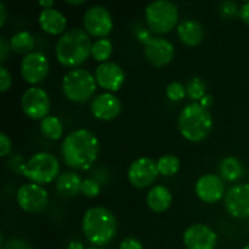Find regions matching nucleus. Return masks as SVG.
Returning <instances> with one entry per match:
<instances>
[{
	"mask_svg": "<svg viewBox=\"0 0 249 249\" xmlns=\"http://www.w3.org/2000/svg\"><path fill=\"white\" fill-rule=\"evenodd\" d=\"M62 157L66 164L73 169L87 170L97 160L100 143L97 136L88 129H78L65 138Z\"/></svg>",
	"mask_w": 249,
	"mask_h": 249,
	"instance_id": "nucleus-1",
	"label": "nucleus"
},
{
	"mask_svg": "<svg viewBox=\"0 0 249 249\" xmlns=\"http://www.w3.org/2000/svg\"><path fill=\"white\" fill-rule=\"evenodd\" d=\"M92 43L85 29H68L58 38L55 46L57 61L65 67H78L91 55Z\"/></svg>",
	"mask_w": 249,
	"mask_h": 249,
	"instance_id": "nucleus-2",
	"label": "nucleus"
},
{
	"mask_svg": "<svg viewBox=\"0 0 249 249\" xmlns=\"http://www.w3.org/2000/svg\"><path fill=\"white\" fill-rule=\"evenodd\" d=\"M83 232L90 243L102 247L111 242L117 233V219L105 207H92L83 216Z\"/></svg>",
	"mask_w": 249,
	"mask_h": 249,
	"instance_id": "nucleus-3",
	"label": "nucleus"
},
{
	"mask_svg": "<svg viewBox=\"0 0 249 249\" xmlns=\"http://www.w3.org/2000/svg\"><path fill=\"white\" fill-rule=\"evenodd\" d=\"M179 130L186 140L199 142L204 140L213 128V118L211 112L198 102L187 105L180 112L178 121Z\"/></svg>",
	"mask_w": 249,
	"mask_h": 249,
	"instance_id": "nucleus-4",
	"label": "nucleus"
},
{
	"mask_svg": "<svg viewBox=\"0 0 249 249\" xmlns=\"http://www.w3.org/2000/svg\"><path fill=\"white\" fill-rule=\"evenodd\" d=\"M96 79L89 71L83 68H73L62 80V90L65 96L73 102L88 101L96 91Z\"/></svg>",
	"mask_w": 249,
	"mask_h": 249,
	"instance_id": "nucleus-5",
	"label": "nucleus"
},
{
	"mask_svg": "<svg viewBox=\"0 0 249 249\" xmlns=\"http://www.w3.org/2000/svg\"><path fill=\"white\" fill-rule=\"evenodd\" d=\"M21 170L34 184H48L60 175V163L51 153L39 152L32 156L26 164L22 165Z\"/></svg>",
	"mask_w": 249,
	"mask_h": 249,
	"instance_id": "nucleus-6",
	"label": "nucleus"
},
{
	"mask_svg": "<svg viewBox=\"0 0 249 249\" xmlns=\"http://www.w3.org/2000/svg\"><path fill=\"white\" fill-rule=\"evenodd\" d=\"M147 26L155 33L163 34L172 31L179 18L177 5L168 0H156L145 9Z\"/></svg>",
	"mask_w": 249,
	"mask_h": 249,
	"instance_id": "nucleus-7",
	"label": "nucleus"
},
{
	"mask_svg": "<svg viewBox=\"0 0 249 249\" xmlns=\"http://www.w3.org/2000/svg\"><path fill=\"white\" fill-rule=\"evenodd\" d=\"M17 202L27 213L36 214L43 212L49 203V194L38 184H24L17 191Z\"/></svg>",
	"mask_w": 249,
	"mask_h": 249,
	"instance_id": "nucleus-8",
	"label": "nucleus"
},
{
	"mask_svg": "<svg viewBox=\"0 0 249 249\" xmlns=\"http://www.w3.org/2000/svg\"><path fill=\"white\" fill-rule=\"evenodd\" d=\"M24 114L32 119H44L50 111V99L48 92L38 87L27 89L21 99Z\"/></svg>",
	"mask_w": 249,
	"mask_h": 249,
	"instance_id": "nucleus-9",
	"label": "nucleus"
},
{
	"mask_svg": "<svg viewBox=\"0 0 249 249\" xmlns=\"http://www.w3.org/2000/svg\"><path fill=\"white\" fill-rule=\"evenodd\" d=\"M84 29L88 34L94 36L105 38L108 36L109 32L113 28V21L108 10L101 5H95L89 7L85 11L84 18Z\"/></svg>",
	"mask_w": 249,
	"mask_h": 249,
	"instance_id": "nucleus-10",
	"label": "nucleus"
},
{
	"mask_svg": "<svg viewBox=\"0 0 249 249\" xmlns=\"http://www.w3.org/2000/svg\"><path fill=\"white\" fill-rule=\"evenodd\" d=\"M160 174L157 163L148 157H140L134 160L128 169V179L133 186L138 189H145L155 182Z\"/></svg>",
	"mask_w": 249,
	"mask_h": 249,
	"instance_id": "nucleus-11",
	"label": "nucleus"
},
{
	"mask_svg": "<svg viewBox=\"0 0 249 249\" xmlns=\"http://www.w3.org/2000/svg\"><path fill=\"white\" fill-rule=\"evenodd\" d=\"M49 73V61L44 53L33 51L21 61V74L31 84L43 82Z\"/></svg>",
	"mask_w": 249,
	"mask_h": 249,
	"instance_id": "nucleus-12",
	"label": "nucleus"
},
{
	"mask_svg": "<svg viewBox=\"0 0 249 249\" xmlns=\"http://www.w3.org/2000/svg\"><path fill=\"white\" fill-rule=\"evenodd\" d=\"M225 208L237 219L249 218V184H238L225 194Z\"/></svg>",
	"mask_w": 249,
	"mask_h": 249,
	"instance_id": "nucleus-13",
	"label": "nucleus"
},
{
	"mask_svg": "<svg viewBox=\"0 0 249 249\" xmlns=\"http://www.w3.org/2000/svg\"><path fill=\"white\" fill-rule=\"evenodd\" d=\"M182 241L187 249H214L218 236L209 226L195 224L185 230Z\"/></svg>",
	"mask_w": 249,
	"mask_h": 249,
	"instance_id": "nucleus-14",
	"label": "nucleus"
},
{
	"mask_svg": "<svg viewBox=\"0 0 249 249\" xmlns=\"http://www.w3.org/2000/svg\"><path fill=\"white\" fill-rule=\"evenodd\" d=\"M175 48L168 39L152 36L145 44V56L153 66L163 67L174 58Z\"/></svg>",
	"mask_w": 249,
	"mask_h": 249,
	"instance_id": "nucleus-15",
	"label": "nucleus"
},
{
	"mask_svg": "<svg viewBox=\"0 0 249 249\" xmlns=\"http://www.w3.org/2000/svg\"><path fill=\"white\" fill-rule=\"evenodd\" d=\"M95 79H96L97 85H100L102 89H106L108 91H117L124 84L125 73L123 68L116 62L107 61L97 66L95 71Z\"/></svg>",
	"mask_w": 249,
	"mask_h": 249,
	"instance_id": "nucleus-16",
	"label": "nucleus"
},
{
	"mask_svg": "<svg viewBox=\"0 0 249 249\" xmlns=\"http://www.w3.org/2000/svg\"><path fill=\"white\" fill-rule=\"evenodd\" d=\"M195 191L201 201L215 203L224 197V181L218 175H202L195 185Z\"/></svg>",
	"mask_w": 249,
	"mask_h": 249,
	"instance_id": "nucleus-17",
	"label": "nucleus"
},
{
	"mask_svg": "<svg viewBox=\"0 0 249 249\" xmlns=\"http://www.w3.org/2000/svg\"><path fill=\"white\" fill-rule=\"evenodd\" d=\"M121 111L122 104L119 99L109 92L97 95L91 102V113L101 121H112L119 116Z\"/></svg>",
	"mask_w": 249,
	"mask_h": 249,
	"instance_id": "nucleus-18",
	"label": "nucleus"
},
{
	"mask_svg": "<svg viewBox=\"0 0 249 249\" xmlns=\"http://www.w3.org/2000/svg\"><path fill=\"white\" fill-rule=\"evenodd\" d=\"M38 21L41 29L53 36L62 33L67 26V18L65 15L53 7L41 10Z\"/></svg>",
	"mask_w": 249,
	"mask_h": 249,
	"instance_id": "nucleus-19",
	"label": "nucleus"
},
{
	"mask_svg": "<svg viewBox=\"0 0 249 249\" xmlns=\"http://www.w3.org/2000/svg\"><path fill=\"white\" fill-rule=\"evenodd\" d=\"M173 201L172 194L169 190L162 185H156L148 191L146 196V203L148 208L155 213H163L170 207Z\"/></svg>",
	"mask_w": 249,
	"mask_h": 249,
	"instance_id": "nucleus-20",
	"label": "nucleus"
},
{
	"mask_svg": "<svg viewBox=\"0 0 249 249\" xmlns=\"http://www.w3.org/2000/svg\"><path fill=\"white\" fill-rule=\"evenodd\" d=\"M178 36H179L180 40L186 45H198L204 36L203 27L195 19H184L178 26Z\"/></svg>",
	"mask_w": 249,
	"mask_h": 249,
	"instance_id": "nucleus-21",
	"label": "nucleus"
},
{
	"mask_svg": "<svg viewBox=\"0 0 249 249\" xmlns=\"http://www.w3.org/2000/svg\"><path fill=\"white\" fill-rule=\"evenodd\" d=\"M83 180L73 172H65L58 175L56 181V190L63 197H74L80 192Z\"/></svg>",
	"mask_w": 249,
	"mask_h": 249,
	"instance_id": "nucleus-22",
	"label": "nucleus"
},
{
	"mask_svg": "<svg viewBox=\"0 0 249 249\" xmlns=\"http://www.w3.org/2000/svg\"><path fill=\"white\" fill-rule=\"evenodd\" d=\"M219 172H220L221 179L233 182L243 175V164L238 158L226 157L221 160Z\"/></svg>",
	"mask_w": 249,
	"mask_h": 249,
	"instance_id": "nucleus-23",
	"label": "nucleus"
},
{
	"mask_svg": "<svg viewBox=\"0 0 249 249\" xmlns=\"http://www.w3.org/2000/svg\"><path fill=\"white\" fill-rule=\"evenodd\" d=\"M10 45H11V49L15 53L26 56L28 53H33L32 50L36 45V39L28 31H21L17 32L11 36Z\"/></svg>",
	"mask_w": 249,
	"mask_h": 249,
	"instance_id": "nucleus-24",
	"label": "nucleus"
},
{
	"mask_svg": "<svg viewBox=\"0 0 249 249\" xmlns=\"http://www.w3.org/2000/svg\"><path fill=\"white\" fill-rule=\"evenodd\" d=\"M40 131L49 140H58L62 136L63 126L57 117L48 116L40 122Z\"/></svg>",
	"mask_w": 249,
	"mask_h": 249,
	"instance_id": "nucleus-25",
	"label": "nucleus"
},
{
	"mask_svg": "<svg viewBox=\"0 0 249 249\" xmlns=\"http://www.w3.org/2000/svg\"><path fill=\"white\" fill-rule=\"evenodd\" d=\"M112 50H113V46H112L111 40L107 38H101L92 44L91 56L94 60L104 63L107 62V60L111 57Z\"/></svg>",
	"mask_w": 249,
	"mask_h": 249,
	"instance_id": "nucleus-26",
	"label": "nucleus"
},
{
	"mask_svg": "<svg viewBox=\"0 0 249 249\" xmlns=\"http://www.w3.org/2000/svg\"><path fill=\"white\" fill-rule=\"evenodd\" d=\"M157 169L158 173L164 177H172L175 175L180 169V160L179 158L173 155L162 156L157 160Z\"/></svg>",
	"mask_w": 249,
	"mask_h": 249,
	"instance_id": "nucleus-27",
	"label": "nucleus"
},
{
	"mask_svg": "<svg viewBox=\"0 0 249 249\" xmlns=\"http://www.w3.org/2000/svg\"><path fill=\"white\" fill-rule=\"evenodd\" d=\"M186 95L194 101L199 100L206 95V83L202 78L194 77L187 82L186 84Z\"/></svg>",
	"mask_w": 249,
	"mask_h": 249,
	"instance_id": "nucleus-28",
	"label": "nucleus"
},
{
	"mask_svg": "<svg viewBox=\"0 0 249 249\" xmlns=\"http://www.w3.org/2000/svg\"><path fill=\"white\" fill-rule=\"evenodd\" d=\"M165 94H167L168 99L172 100L174 102L181 101L186 95V88L179 82H172L165 89Z\"/></svg>",
	"mask_w": 249,
	"mask_h": 249,
	"instance_id": "nucleus-29",
	"label": "nucleus"
},
{
	"mask_svg": "<svg viewBox=\"0 0 249 249\" xmlns=\"http://www.w3.org/2000/svg\"><path fill=\"white\" fill-rule=\"evenodd\" d=\"M80 192H82L85 197L94 198V197H97L100 195V192H101V186H100V184L95 179H87L83 181L82 187H80Z\"/></svg>",
	"mask_w": 249,
	"mask_h": 249,
	"instance_id": "nucleus-30",
	"label": "nucleus"
},
{
	"mask_svg": "<svg viewBox=\"0 0 249 249\" xmlns=\"http://www.w3.org/2000/svg\"><path fill=\"white\" fill-rule=\"evenodd\" d=\"M11 83L12 78L10 72L4 66H0V91L5 92L6 90H9L11 87Z\"/></svg>",
	"mask_w": 249,
	"mask_h": 249,
	"instance_id": "nucleus-31",
	"label": "nucleus"
},
{
	"mask_svg": "<svg viewBox=\"0 0 249 249\" xmlns=\"http://www.w3.org/2000/svg\"><path fill=\"white\" fill-rule=\"evenodd\" d=\"M240 10H238L237 4L233 1H224L220 4V14L224 17H232L236 14H238Z\"/></svg>",
	"mask_w": 249,
	"mask_h": 249,
	"instance_id": "nucleus-32",
	"label": "nucleus"
},
{
	"mask_svg": "<svg viewBox=\"0 0 249 249\" xmlns=\"http://www.w3.org/2000/svg\"><path fill=\"white\" fill-rule=\"evenodd\" d=\"M11 148H12V143L9 136H7L5 133L0 134V156H1V157L7 156L10 152H11Z\"/></svg>",
	"mask_w": 249,
	"mask_h": 249,
	"instance_id": "nucleus-33",
	"label": "nucleus"
},
{
	"mask_svg": "<svg viewBox=\"0 0 249 249\" xmlns=\"http://www.w3.org/2000/svg\"><path fill=\"white\" fill-rule=\"evenodd\" d=\"M118 249H143V246L138 238L126 237L122 241Z\"/></svg>",
	"mask_w": 249,
	"mask_h": 249,
	"instance_id": "nucleus-34",
	"label": "nucleus"
},
{
	"mask_svg": "<svg viewBox=\"0 0 249 249\" xmlns=\"http://www.w3.org/2000/svg\"><path fill=\"white\" fill-rule=\"evenodd\" d=\"M10 50H12L10 41H7V39L1 36H0V62L4 63L6 61L10 55Z\"/></svg>",
	"mask_w": 249,
	"mask_h": 249,
	"instance_id": "nucleus-35",
	"label": "nucleus"
},
{
	"mask_svg": "<svg viewBox=\"0 0 249 249\" xmlns=\"http://www.w3.org/2000/svg\"><path fill=\"white\" fill-rule=\"evenodd\" d=\"M4 249H32L27 245V242H24L23 240H18V238H12L9 242L6 243Z\"/></svg>",
	"mask_w": 249,
	"mask_h": 249,
	"instance_id": "nucleus-36",
	"label": "nucleus"
},
{
	"mask_svg": "<svg viewBox=\"0 0 249 249\" xmlns=\"http://www.w3.org/2000/svg\"><path fill=\"white\" fill-rule=\"evenodd\" d=\"M238 15H240L241 19H242L246 24H248L249 26V1L245 2V4L241 6Z\"/></svg>",
	"mask_w": 249,
	"mask_h": 249,
	"instance_id": "nucleus-37",
	"label": "nucleus"
},
{
	"mask_svg": "<svg viewBox=\"0 0 249 249\" xmlns=\"http://www.w3.org/2000/svg\"><path fill=\"white\" fill-rule=\"evenodd\" d=\"M199 104H201L202 106L204 107V108L208 109L209 107H211L212 105L214 104V99H213V96H212V95L206 94V95H204V96L202 97V99H201V101H199Z\"/></svg>",
	"mask_w": 249,
	"mask_h": 249,
	"instance_id": "nucleus-38",
	"label": "nucleus"
},
{
	"mask_svg": "<svg viewBox=\"0 0 249 249\" xmlns=\"http://www.w3.org/2000/svg\"><path fill=\"white\" fill-rule=\"evenodd\" d=\"M6 7L2 1H0V26H4L5 21H6Z\"/></svg>",
	"mask_w": 249,
	"mask_h": 249,
	"instance_id": "nucleus-39",
	"label": "nucleus"
},
{
	"mask_svg": "<svg viewBox=\"0 0 249 249\" xmlns=\"http://www.w3.org/2000/svg\"><path fill=\"white\" fill-rule=\"evenodd\" d=\"M39 5L43 6L44 9H51L53 5V0H40V1H39Z\"/></svg>",
	"mask_w": 249,
	"mask_h": 249,
	"instance_id": "nucleus-40",
	"label": "nucleus"
},
{
	"mask_svg": "<svg viewBox=\"0 0 249 249\" xmlns=\"http://www.w3.org/2000/svg\"><path fill=\"white\" fill-rule=\"evenodd\" d=\"M68 249H84L82 243L79 241H72V242L68 245Z\"/></svg>",
	"mask_w": 249,
	"mask_h": 249,
	"instance_id": "nucleus-41",
	"label": "nucleus"
},
{
	"mask_svg": "<svg viewBox=\"0 0 249 249\" xmlns=\"http://www.w3.org/2000/svg\"><path fill=\"white\" fill-rule=\"evenodd\" d=\"M68 4H72V5H80V4H84L85 0H66Z\"/></svg>",
	"mask_w": 249,
	"mask_h": 249,
	"instance_id": "nucleus-42",
	"label": "nucleus"
},
{
	"mask_svg": "<svg viewBox=\"0 0 249 249\" xmlns=\"http://www.w3.org/2000/svg\"><path fill=\"white\" fill-rule=\"evenodd\" d=\"M87 249H101V248H99V247H90V248H87Z\"/></svg>",
	"mask_w": 249,
	"mask_h": 249,
	"instance_id": "nucleus-43",
	"label": "nucleus"
}]
</instances>
